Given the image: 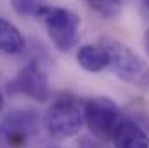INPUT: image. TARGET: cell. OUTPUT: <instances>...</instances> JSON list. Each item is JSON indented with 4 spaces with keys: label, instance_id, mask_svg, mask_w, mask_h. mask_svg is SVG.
I'll use <instances>...</instances> for the list:
<instances>
[{
    "label": "cell",
    "instance_id": "9",
    "mask_svg": "<svg viewBox=\"0 0 149 148\" xmlns=\"http://www.w3.org/2000/svg\"><path fill=\"white\" fill-rule=\"evenodd\" d=\"M24 38L16 25L0 18V52L3 54H19L24 51Z\"/></svg>",
    "mask_w": 149,
    "mask_h": 148
},
{
    "label": "cell",
    "instance_id": "8",
    "mask_svg": "<svg viewBox=\"0 0 149 148\" xmlns=\"http://www.w3.org/2000/svg\"><path fill=\"white\" fill-rule=\"evenodd\" d=\"M76 59H78V65L90 73H99L109 66V54L102 44L81 45L76 52Z\"/></svg>",
    "mask_w": 149,
    "mask_h": 148
},
{
    "label": "cell",
    "instance_id": "1",
    "mask_svg": "<svg viewBox=\"0 0 149 148\" xmlns=\"http://www.w3.org/2000/svg\"><path fill=\"white\" fill-rule=\"evenodd\" d=\"M101 44L108 49L109 68L118 78L134 87L149 89V65L137 52L113 38H102Z\"/></svg>",
    "mask_w": 149,
    "mask_h": 148
},
{
    "label": "cell",
    "instance_id": "7",
    "mask_svg": "<svg viewBox=\"0 0 149 148\" xmlns=\"http://www.w3.org/2000/svg\"><path fill=\"white\" fill-rule=\"evenodd\" d=\"M114 148H149V134L134 120L121 118L113 132Z\"/></svg>",
    "mask_w": 149,
    "mask_h": 148
},
{
    "label": "cell",
    "instance_id": "5",
    "mask_svg": "<svg viewBox=\"0 0 149 148\" xmlns=\"http://www.w3.org/2000/svg\"><path fill=\"white\" fill-rule=\"evenodd\" d=\"M83 120L90 132L101 140H113V132L121 122V110L109 98L87 99L83 105Z\"/></svg>",
    "mask_w": 149,
    "mask_h": 148
},
{
    "label": "cell",
    "instance_id": "3",
    "mask_svg": "<svg viewBox=\"0 0 149 148\" xmlns=\"http://www.w3.org/2000/svg\"><path fill=\"white\" fill-rule=\"evenodd\" d=\"M37 19L43 21L52 44L59 51L68 52L76 45L80 33V18L73 11L47 5Z\"/></svg>",
    "mask_w": 149,
    "mask_h": 148
},
{
    "label": "cell",
    "instance_id": "14",
    "mask_svg": "<svg viewBox=\"0 0 149 148\" xmlns=\"http://www.w3.org/2000/svg\"><path fill=\"white\" fill-rule=\"evenodd\" d=\"M2 108H3V94L0 92V111H2Z\"/></svg>",
    "mask_w": 149,
    "mask_h": 148
},
{
    "label": "cell",
    "instance_id": "6",
    "mask_svg": "<svg viewBox=\"0 0 149 148\" xmlns=\"http://www.w3.org/2000/svg\"><path fill=\"white\" fill-rule=\"evenodd\" d=\"M9 94H24L35 101H49L50 98V85L45 72L40 68V65L31 61L26 66L19 70L9 84H7Z\"/></svg>",
    "mask_w": 149,
    "mask_h": 148
},
{
    "label": "cell",
    "instance_id": "13",
    "mask_svg": "<svg viewBox=\"0 0 149 148\" xmlns=\"http://www.w3.org/2000/svg\"><path fill=\"white\" fill-rule=\"evenodd\" d=\"M142 42H144V49H146V52L149 54V28L144 32V37H142Z\"/></svg>",
    "mask_w": 149,
    "mask_h": 148
},
{
    "label": "cell",
    "instance_id": "11",
    "mask_svg": "<svg viewBox=\"0 0 149 148\" xmlns=\"http://www.w3.org/2000/svg\"><path fill=\"white\" fill-rule=\"evenodd\" d=\"M92 11H95L104 19H111L121 11V0H85Z\"/></svg>",
    "mask_w": 149,
    "mask_h": 148
},
{
    "label": "cell",
    "instance_id": "12",
    "mask_svg": "<svg viewBox=\"0 0 149 148\" xmlns=\"http://www.w3.org/2000/svg\"><path fill=\"white\" fill-rule=\"evenodd\" d=\"M78 148H97V143H95V140H92L90 136H87V138L81 140V143H80Z\"/></svg>",
    "mask_w": 149,
    "mask_h": 148
},
{
    "label": "cell",
    "instance_id": "4",
    "mask_svg": "<svg viewBox=\"0 0 149 148\" xmlns=\"http://www.w3.org/2000/svg\"><path fill=\"white\" fill-rule=\"evenodd\" d=\"M40 129L33 110H12L0 122V148H26Z\"/></svg>",
    "mask_w": 149,
    "mask_h": 148
},
{
    "label": "cell",
    "instance_id": "2",
    "mask_svg": "<svg viewBox=\"0 0 149 148\" xmlns=\"http://www.w3.org/2000/svg\"><path fill=\"white\" fill-rule=\"evenodd\" d=\"M83 122V105L70 96L54 99L43 117V125L49 136L54 140L73 138L80 132Z\"/></svg>",
    "mask_w": 149,
    "mask_h": 148
},
{
    "label": "cell",
    "instance_id": "10",
    "mask_svg": "<svg viewBox=\"0 0 149 148\" xmlns=\"http://www.w3.org/2000/svg\"><path fill=\"white\" fill-rule=\"evenodd\" d=\"M12 9L24 18H38L40 12L49 5L47 0H10Z\"/></svg>",
    "mask_w": 149,
    "mask_h": 148
}]
</instances>
